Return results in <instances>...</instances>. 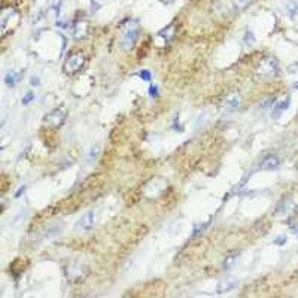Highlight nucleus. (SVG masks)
Instances as JSON below:
<instances>
[{
  "instance_id": "1",
  "label": "nucleus",
  "mask_w": 298,
  "mask_h": 298,
  "mask_svg": "<svg viewBox=\"0 0 298 298\" xmlns=\"http://www.w3.org/2000/svg\"><path fill=\"white\" fill-rule=\"evenodd\" d=\"M139 34H140V25L137 21H130L127 22L122 30H121V34H119V48L122 51H130L137 39H139Z\"/></svg>"
},
{
  "instance_id": "2",
  "label": "nucleus",
  "mask_w": 298,
  "mask_h": 298,
  "mask_svg": "<svg viewBox=\"0 0 298 298\" xmlns=\"http://www.w3.org/2000/svg\"><path fill=\"white\" fill-rule=\"evenodd\" d=\"M64 275L69 282L78 284L85 281V278L88 276V267L79 261H70L64 266Z\"/></svg>"
},
{
  "instance_id": "3",
  "label": "nucleus",
  "mask_w": 298,
  "mask_h": 298,
  "mask_svg": "<svg viewBox=\"0 0 298 298\" xmlns=\"http://www.w3.org/2000/svg\"><path fill=\"white\" fill-rule=\"evenodd\" d=\"M18 22H19V12L13 7L4 9L1 13V19H0V28H1L3 37H6L9 33H12L16 28Z\"/></svg>"
},
{
  "instance_id": "4",
  "label": "nucleus",
  "mask_w": 298,
  "mask_h": 298,
  "mask_svg": "<svg viewBox=\"0 0 298 298\" xmlns=\"http://www.w3.org/2000/svg\"><path fill=\"white\" fill-rule=\"evenodd\" d=\"M85 64V55L82 52H72L69 54V57L66 58L64 64H63V72L69 76L76 75Z\"/></svg>"
},
{
  "instance_id": "5",
  "label": "nucleus",
  "mask_w": 298,
  "mask_h": 298,
  "mask_svg": "<svg viewBox=\"0 0 298 298\" xmlns=\"http://www.w3.org/2000/svg\"><path fill=\"white\" fill-rule=\"evenodd\" d=\"M278 73H279V61L273 57L264 58L257 67V75L263 79H270Z\"/></svg>"
},
{
  "instance_id": "6",
  "label": "nucleus",
  "mask_w": 298,
  "mask_h": 298,
  "mask_svg": "<svg viewBox=\"0 0 298 298\" xmlns=\"http://www.w3.org/2000/svg\"><path fill=\"white\" fill-rule=\"evenodd\" d=\"M66 119H67V110L63 107H57L43 116V124L48 128H60L64 125Z\"/></svg>"
},
{
  "instance_id": "7",
  "label": "nucleus",
  "mask_w": 298,
  "mask_h": 298,
  "mask_svg": "<svg viewBox=\"0 0 298 298\" xmlns=\"http://www.w3.org/2000/svg\"><path fill=\"white\" fill-rule=\"evenodd\" d=\"M96 212L94 210H90L87 213H84L75 224V230L81 234H85V233H90L94 225H96Z\"/></svg>"
},
{
  "instance_id": "8",
  "label": "nucleus",
  "mask_w": 298,
  "mask_h": 298,
  "mask_svg": "<svg viewBox=\"0 0 298 298\" xmlns=\"http://www.w3.org/2000/svg\"><path fill=\"white\" fill-rule=\"evenodd\" d=\"M88 33H90V24H88V21H85V19L76 21V22L73 24V27H72V34H73V39H75V40H82V39H85V37L88 36Z\"/></svg>"
},
{
  "instance_id": "9",
  "label": "nucleus",
  "mask_w": 298,
  "mask_h": 298,
  "mask_svg": "<svg viewBox=\"0 0 298 298\" xmlns=\"http://www.w3.org/2000/svg\"><path fill=\"white\" fill-rule=\"evenodd\" d=\"M242 106V96L239 93H233L230 96H227L222 101V109L227 112H234Z\"/></svg>"
},
{
  "instance_id": "10",
  "label": "nucleus",
  "mask_w": 298,
  "mask_h": 298,
  "mask_svg": "<svg viewBox=\"0 0 298 298\" xmlns=\"http://www.w3.org/2000/svg\"><path fill=\"white\" fill-rule=\"evenodd\" d=\"M279 166H281V160L275 154H269L260 161V169L261 170H276Z\"/></svg>"
},
{
  "instance_id": "11",
  "label": "nucleus",
  "mask_w": 298,
  "mask_h": 298,
  "mask_svg": "<svg viewBox=\"0 0 298 298\" xmlns=\"http://www.w3.org/2000/svg\"><path fill=\"white\" fill-rule=\"evenodd\" d=\"M175 36H176V25H175V24L166 27L164 30H161V31L158 33V37L163 39V40H166L167 43H170V42L175 39Z\"/></svg>"
},
{
  "instance_id": "12",
  "label": "nucleus",
  "mask_w": 298,
  "mask_h": 298,
  "mask_svg": "<svg viewBox=\"0 0 298 298\" xmlns=\"http://www.w3.org/2000/svg\"><path fill=\"white\" fill-rule=\"evenodd\" d=\"M290 103H291L290 97H287V99H282V100H279V101H276V103L273 104V116H279V115H281L282 112H285V110L288 109Z\"/></svg>"
},
{
  "instance_id": "13",
  "label": "nucleus",
  "mask_w": 298,
  "mask_h": 298,
  "mask_svg": "<svg viewBox=\"0 0 298 298\" xmlns=\"http://www.w3.org/2000/svg\"><path fill=\"white\" fill-rule=\"evenodd\" d=\"M18 82H19V75H18L16 72H9V73L4 76V84H6L9 88L16 87Z\"/></svg>"
},
{
  "instance_id": "14",
  "label": "nucleus",
  "mask_w": 298,
  "mask_h": 298,
  "mask_svg": "<svg viewBox=\"0 0 298 298\" xmlns=\"http://www.w3.org/2000/svg\"><path fill=\"white\" fill-rule=\"evenodd\" d=\"M239 255H240V252H234V254L227 255V258H225V260H224V263H222V269H224V270H230V269L236 264V261H237Z\"/></svg>"
},
{
  "instance_id": "15",
  "label": "nucleus",
  "mask_w": 298,
  "mask_h": 298,
  "mask_svg": "<svg viewBox=\"0 0 298 298\" xmlns=\"http://www.w3.org/2000/svg\"><path fill=\"white\" fill-rule=\"evenodd\" d=\"M287 13H288L291 18L297 19L298 18V3H296V1H290V3L287 4Z\"/></svg>"
},
{
  "instance_id": "16",
  "label": "nucleus",
  "mask_w": 298,
  "mask_h": 298,
  "mask_svg": "<svg viewBox=\"0 0 298 298\" xmlns=\"http://www.w3.org/2000/svg\"><path fill=\"white\" fill-rule=\"evenodd\" d=\"M236 287V282H222V284H219L218 285V293L219 294H222V293H228V291H231L233 288Z\"/></svg>"
},
{
  "instance_id": "17",
  "label": "nucleus",
  "mask_w": 298,
  "mask_h": 298,
  "mask_svg": "<svg viewBox=\"0 0 298 298\" xmlns=\"http://www.w3.org/2000/svg\"><path fill=\"white\" fill-rule=\"evenodd\" d=\"M251 3H252V0H233V4H234V9H236V10H243V9H246Z\"/></svg>"
},
{
  "instance_id": "18",
  "label": "nucleus",
  "mask_w": 298,
  "mask_h": 298,
  "mask_svg": "<svg viewBox=\"0 0 298 298\" xmlns=\"http://www.w3.org/2000/svg\"><path fill=\"white\" fill-rule=\"evenodd\" d=\"M137 76H139L140 79L146 81V82H149V81L152 79V75H151V72H149V70H140V72L137 73Z\"/></svg>"
},
{
  "instance_id": "19",
  "label": "nucleus",
  "mask_w": 298,
  "mask_h": 298,
  "mask_svg": "<svg viewBox=\"0 0 298 298\" xmlns=\"http://www.w3.org/2000/svg\"><path fill=\"white\" fill-rule=\"evenodd\" d=\"M33 99H34V94L30 91V93H27L25 94V97H22V104H28L30 101H33Z\"/></svg>"
},
{
  "instance_id": "20",
  "label": "nucleus",
  "mask_w": 298,
  "mask_h": 298,
  "mask_svg": "<svg viewBox=\"0 0 298 298\" xmlns=\"http://www.w3.org/2000/svg\"><path fill=\"white\" fill-rule=\"evenodd\" d=\"M149 94H151V97H158V90H157L155 85H151V87H149Z\"/></svg>"
},
{
  "instance_id": "21",
  "label": "nucleus",
  "mask_w": 298,
  "mask_h": 298,
  "mask_svg": "<svg viewBox=\"0 0 298 298\" xmlns=\"http://www.w3.org/2000/svg\"><path fill=\"white\" fill-rule=\"evenodd\" d=\"M206 225H207V224H203V225H197V227L194 228V231H193V236H196V234H199L200 231H203V230L206 228Z\"/></svg>"
},
{
  "instance_id": "22",
  "label": "nucleus",
  "mask_w": 298,
  "mask_h": 298,
  "mask_svg": "<svg viewBox=\"0 0 298 298\" xmlns=\"http://www.w3.org/2000/svg\"><path fill=\"white\" fill-rule=\"evenodd\" d=\"M31 82H33L31 85H39V84H37V82H39V79H34V78H33V79H31Z\"/></svg>"
}]
</instances>
